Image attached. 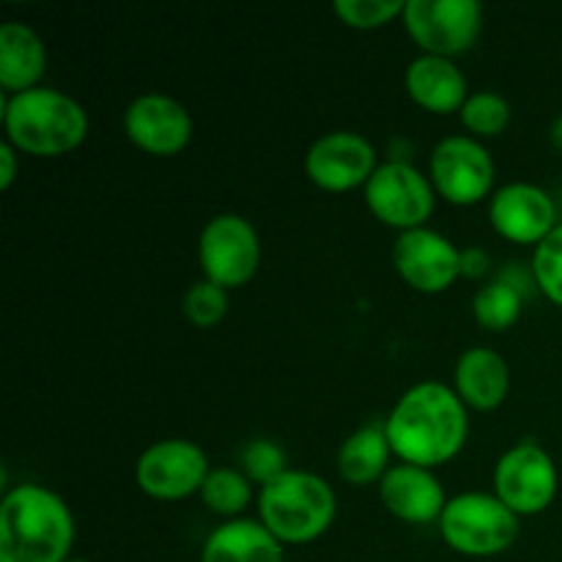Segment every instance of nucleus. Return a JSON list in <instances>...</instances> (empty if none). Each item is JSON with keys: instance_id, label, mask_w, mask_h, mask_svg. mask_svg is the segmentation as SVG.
Masks as SVG:
<instances>
[{"instance_id": "1", "label": "nucleus", "mask_w": 562, "mask_h": 562, "mask_svg": "<svg viewBox=\"0 0 562 562\" xmlns=\"http://www.w3.org/2000/svg\"><path fill=\"white\" fill-rule=\"evenodd\" d=\"M384 431L390 448L404 464L434 470L461 453L470 420L456 390L439 382H423L401 395L384 420Z\"/></svg>"}, {"instance_id": "2", "label": "nucleus", "mask_w": 562, "mask_h": 562, "mask_svg": "<svg viewBox=\"0 0 562 562\" xmlns=\"http://www.w3.org/2000/svg\"><path fill=\"white\" fill-rule=\"evenodd\" d=\"M75 519L64 499L36 483H22L0 505V562H66Z\"/></svg>"}, {"instance_id": "3", "label": "nucleus", "mask_w": 562, "mask_h": 562, "mask_svg": "<svg viewBox=\"0 0 562 562\" xmlns=\"http://www.w3.org/2000/svg\"><path fill=\"white\" fill-rule=\"evenodd\" d=\"M3 124L11 146L33 157L69 154L88 135L86 110L55 88L3 97Z\"/></svg>"}, {"instance_id": "4", "label": "nucleus", "mask_w": 562, "mask_h": 562, "mask_svg": "<svg viewBox=\"0 0 562 562\" xmlns=\"http://www.w3.org/2000/svg\"><path fill=\"white\" fill-rule=\"evenodd\" d=\"M338 499L329 483L313 472L285 470L261 488V525L280 543H311L333 527Z\"/></svg>"}, {"instance_id": "5", "label": "nucleus", "mask_w": 562, "mask_h": 562, "mask_svg": "<svg viewBox=\"0 0 562 562\" xmlns=\"http://www.w3.org/2000/svg\"><path fill=\"white\" fill-rule=\"evenodd\" d=\"M439 532L453 552L467 558H494L514 547L519 516L497 494H459L445 505Z\"/></svg>"}, {"instance_id": "6", "label": "nucleus", "mask_w": 562, "mask_h": 562, "mask_svg": "<svg viewBox=\"0 0 562 562\" xmlns=\"http://www.w3.org/2000/svg\"><path fill=\"white\" fill-rule=\"evenodd\" d=\"M404 25L426 55L453 58L481 36L483 11L475 0H406Z\"/></svg>"}, {"instance_id": "7", "label": "nucleus", "mask_w": 562, "mask_h": 562, "mask_svg": "<svg viewBox=\"0 0 562 562\" xmlns=\"http://www.w3.org/2000/svg\"><path fill=\"white\" fill-rule=\"evenodd\" d=\"M198 261L209 283L220 289H241L261 263V241L256 228L239 214L209 220L198 241Z\"/></svg>"}, {"instance_id": "8", "label": "nucleus", "mask_w": 562, "mask_h": 562, "mask_svg": "<svg viewBox=\"0 0 562 562\" xmlns=\"http://www.w3.org/2000/svg\"><path fill=\"white\" fill-rule=\"evenodd\" d=\"M434 187L415 165L393 159L373 170L366 184V203L373 217L390 228L404 231L423 228L434 214Z\"/></svg>"}, {"instance_id": "9", "label": "nucleus", "mask_w": 562, "mask_h": 562, "mask_svg": "<svg viewBox=\"0 0 562 562\" xmlns=\"http://www.w3.org/2000/svg\"><path fill=\"white\" fill-rule=\"evenodd\" d=\"M494 494L516 516L543 514L558 494V467L536 442L510 448L494 470Z\"/></svg>"}, {"instance_id": "10", "label": "nucleus", "mask_w": 562, "mask_h": 562, "mask_svg": "<svg viewBox=\"0 0 562 562\" xmlns=\"http://www.w3.org/2000/svg\"><path fill=\"white\" fill-rule=\"evenodd\" d=\"M137 486L154 499H184L209 477L206 453L190 439H162L137 459Z\"/></svg>"}, {"instance_id": "11", "label": "nucleus", "mask_w": 562, "mask_h": 562, "mask_svg": "<svg viewBox=\"0 0 562 562\" xmlns=\"http://www.w3.org/2000/svg\"><path fill=\"white\" fill-rule=\"evenodd\" d=\"M434 190L456 206L483 201L494 184L492 154L472 137H445L431 151Z\"/></svg>"}, {"instance_id": "12", "label": "nucleus", "mask_w": 562, "mask_h": 562, "mask_svg": "<svg viewBox=\"0 0 562 562\" xmlns=\"http://www.w3.org/2000/svg\"><path fill=\"white\" fill-rule=\"evenodd\" d=\"M393 263L401 278L423 294L448 291L461 274V252L453 241L431 228L404 231L395 239Z\"/></svg>"}, {"instance_id": "13", "label": "nucleus", "mask_w": 562, "mask_h": 562, "mask_svg": "<svg viewBox=\"0 0 562 562\" xmlns=\"http://www.w3.org/2000/svg\"><path fill=\"white\" fill-rule=\"evenodd\" d=\"M376 168L371 140L357 132H329L313 143L305 157L307 179L327 192H346L368 184Z\"/></svg>"}, {"instance_id": "14", "label": "nucleus", "mask_w": 562, "mask_h": 562, "mask_svg": "<svg viewBox=\"0 0 562 562\" xmlns=\"http://www.w3.org/2000/svg\"><path fill=\"white\" fill-rule=\"evenodd\" d=\"M488 220L503 239L538 247L558 228V209L547 190L527 181H514L492 198Z\"/></svg>"}, {"instance_id": "15", "label": "nucleus", "mask_w": 562, "mask_h": 562, "mask_svg": "<svg viewBox=\"0 0 562 562\" xmlns=\"http://www.w3.org/2000/svg\"><path fill=\"white\" fill-rule=\"evenodd\" d=\"M126 137L154 157H173L192 137V119L181 102L165 93H143L124 113Z\"/></svg>"}, {"instance_id": "16", "label": "nucleus", "mask_w": 562, "mask_h": 562, "mask_svg": "<svg viewBox=\"0 0 562 562\" xmlns=\"http://www.w3.org/2000/svg\"><path fill=\"white\" fill-rule=\"evenodd\" d=\"M379 497L395 519L409 521V525L437 521L448 505L445 488L439 486L431 470L412 464L390 467L387 475L379 481Z\"/></svg>"}, {"instance_id": "17", "label": "nucleus", "mask_w": 562, "mask_h": 562, "mask_svg": "<svg viewBox=\"0 0 562 562\" xmlns=\"http://www.w3.org/2000/svg\"><path fill=\"white\" fill-rule=\"evenodd\" d=\"M406 93L412 102L420 104L423 110L437 115H448L464 108L467 97V77L461 75L459 66L450 58L439 55H420L406 69Z\"/></svg>"}, {"instance_id": "18", "label": "nucleus", "mask_w": 562, "mask_h": 562, "mask_svg": "<svg viewBox=\"0 0 562 562\" xmlns=\"http://www.w3.org/2000/svg\"><path fill=\"white\" fill-rule=\"evenodd\" d=\"M510 368L503 355L486 346L464 351L456 366V393L467 406L492 412L508 398Z\"/></svg>"}, {"instance_id": "19", "label": "nucleus", "mask_w": 562, "mask_h": 562, "mask_svg": "<svg viewBox=\"0 0 562 562\" xmlns=\"http://www.w3.org/2000/svg\"><path fill=\"white\" fill-rule=\"evenodd\" d=\"M47 69V49L42 36L22 22L0 25V86L5 97L38 88Z\"/></svg>"}, {"instance_id": "20", "label": "nucleus", "mask_w": 562, "mask_h": 562, "mask_svg": "<svg viewBox=\"0 0 562 562\" xmlns=\"http://www.w3.org/2000/svg\"><path fill=\"white\" fill-rule=\"evenodd\" d=\"M201 562H283V543L261 521L234 519L206 538Z\"/></svg>"}, {"instance_id": "21", "label": "nucleus", "mask_w": 562, "mask_h": 562, "mask_svg": "<svg viewBox=\"0 0 562 562\" xmlns=\"http://www.w3.org/2000/svg\"><path fill=\"white\" fill-rule=\"evenodd\" d=\"M393 448H390L384 423L360 428L344 442L338 453V472L351 486H371L373 481H382L387 475V461Z\"/></svg>"}, {"instance_id": "22", "label": "nucleus", "mask_w": 562, "mask_h": 562, "mask_svg": "<svg viewBox=\"0 0 562 562\" xmlns=\"http://www.w3.org/2000/svg\"><path fill=\"white\" fill-rule=\"evenodd\" d=\"M475 322L492 333H505L521 316V294L508 283H492L481 289L472 302Z\"/></svg>"}, {"instance_id": "23", "label": "nucleus", "mask_w": 562, "mask_h": 562, "mask_svg": "<svg viewBox=\"0 0 562 562\" xmlns=\"http://www.w3.org/2000/svg\"><path fill=\"white\" fill-rule=\"evenodd\" d=\"M250 481H247V475H241L236 470L209 472L206 483L201 488L203 505L217 516H239L250 505Z\"/></svg>"}, {"instance_id": "24", "label": "nucleus", "mask_w": 562, "mask_h": 562, "mask_svg": "<svg viewBox=\"0 0 562 562\" xmlns=\"http://www.w3.org/2000/svg\"><path fill=\"white\" fill-rule=\"evenodd\" d=\"M461 124L477 137H497L510 124L508 99L494 91L472 93L461 108Z\"/></svg>"}, {"instance_id": "25", "label": "nucleus", "mask_w": 562, "mask_h": 562, "mask_svg": "<svg viewBox=\"0 0 562 562\" xmlns=\"http://www.w3.org/2000/svg\"><path fill=\"white\" fill-rule=\"evenodd\" d=\"M532 278L536 285L562 307V225L552 231L532 256Z\"/></svg>"}, {"instance_id": "26", "label": "nucleus", "mask_w": 562, "mask_h": 562, "mask_svg": "<svg viewBox=\"0 0 562 562\" xmlns=\"http://www.w3.org/2000/svg\"><path fill=\"white\" fill-rule=\"evenodd\" d=\"M401 0H335V14L357 31H373L404 14Z\"/></svg>"}, {"instance_id": "27", "label": "nucleus", "mask_w": 562, "mask_h": 562, "mask_svg": "<svg viewBox=\"0 0 562 562\" xmlns=\"http://www.w3.org/2000/svg\"><path fill=\"white\" fill-rule=\"evenodd\" d=\"M225 313H228V294L209 280L190 285V291L184 294V316L195 327H214V324L223 322Z\"/></svg>"}, {"instance_id": "28", "label": "nucleus", "mask_w": 562, "mask_h": 562, "mask_svg": "<svg viewBox=\"0 0 562 562\" xmlns=\"http://www.w3.org/2000/svg\"><path fill=\"white\" fill-rule=\"evenodd\" d=\"M241 464H245L247 481H256L261 486H267L269 481H274V477L285 472V456L269 439H252L241 450Z\"/></svg>"}, {"instance_id": "29", "label": "nucleus", "mask_w": 562, "mask_h": 562, "mask_svg": "<svg viewBox=\"0 0 562 562\" xmlns=\"http://www.w3.org/2000/svg\"><path fill=\"white\" fill-rule=\"evenodd\" d=\"M483 272H488V252L481 247H470V250L461 252V274L464 278H483Z\"/></svg>"}, {"instance_id": "30", "label": "nucleus", "mask_w": 562, "mask_h": 562, "mask_svg": "<svg viewBox=\"0 0 562 562\" xmlns=\"http://www.w3.org/2000/svg\"><path fill=\"white\" fill-rule=\"evenodd\" d=\"M0 165H3V170H0V190H9L16 179V154L9 140L0 143Z\"/></svg>"}, {"instance_id": "31", "label": "nucleus", "mask_w": 562, "mask_h": 562, "mask_svg": "<svg viewBox=\"0 0 562 562\" xmlns=\"http://www.w3.org/2000/svg\"><path fill=\"white\" fill-rule=\"evenodd\" d=\"M549 137H552V146L562 154V115L552 124V132H549Z\"/></svg>"}, {"instance_id": "32", "label": "nucleus", "mask_w": 562, "mask_h": 562, "mask_svg": "<svg viewBox=\"0 0 562 562\" xmlns=\"http://www.w3.org/2000/svg\"><path fill=\"white\" fill-rule=\"evenodd\" d=\"M66 562H86V560H66Z\"/></svg>"}]
</instances>
